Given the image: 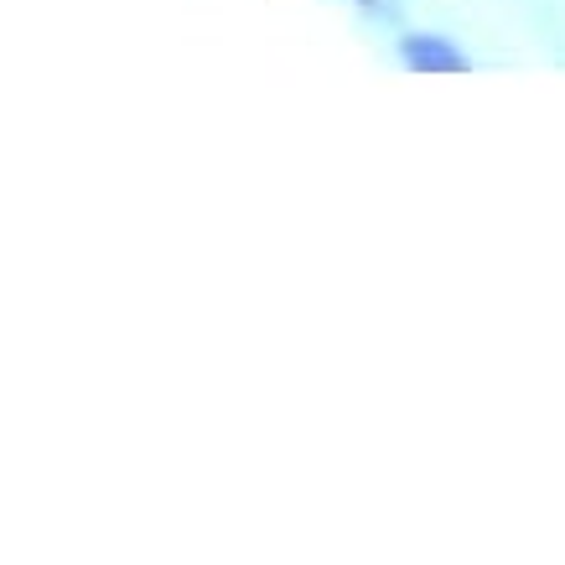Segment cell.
Here are the masks:
<instances>
[{
  "instance_id": "1",
  "label": "cell",
  "mask_w": 565,
  "mask_h": 565,
  "mask_svg": "<svg viewBox=\"0 0 565 565\" xmlns=\"http://www.w3.org/2000/svg\"><path fill=\"white\" fill-rule=\"evenodd\" d=\"M399 63L415 73H467L472 63H467L462 47H451L441 32H411L399 36Z\"/></svg>"
}]
</instances>
